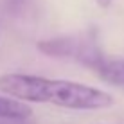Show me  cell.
<instances>
[{
	"mask_svg": "<svg viewBox=\"0 0 124 124\" xmlns=\"http://www.w3.org/2000/svg\"><path fill=\"white\" fill-rule=\"evenodd\" d=\"M0 92L22 102L54 104L67 110H104L113 106V97L101 88L70 79H54L22 72L0 76Z\"/></svg>",
	"mask_w": 124,
	"mask_h": 124,
	"instance_id": "1",
	"label": "cell"
},
{
	"mask_svg": "<svg viewBox=\"0 0 124 124\" xmlns=\"http://www.w3.org/2000/svg\"><path fill=\"white\" fill-rule=\"evenodd\" d=\"M38 50L49 58L56 59H67L90 68L95 72L104 63L99 41L92 31H83L76 34H61L54 38H45L36 43Z\"/></svg>",
	"mask_w": 124,
	"mask_h": 124,
	"instance_id": "2",
	"label": "cell"
},
{
	"mask_svg": "<svg viewBox=\"0 0 124 124\" xmlns=\"http://www.w3.org/2000/svg\"><path fill=\"white\" fill-rule=\"evenodd\" d=\"M32 110L27 106V102H22L18 99H13L9 95H0V119L6 121H23L31 117Z\"/></svg>",
	"mask_w": 124,
	"mask_h": 124,
	"instance_id": "3",
	"label": "cell"
},
{
	"mask_svg": "<svg viewBox=\"0 0 124 124\" xmlns=\"http://www.w3.org/2000/svg\"><path fill=\"white\" fill-rule=\"evenodd\" d=\"M95 74L108 85L124 86V59H104V63L95 70Z\"/></svg>",
	"mask_w": 124,
	"mask_h": 124,
	"instance_id": "4",
	"label": "cell"
},
{
	"mask_svg": "<svg viewBox=\"0 0 124 124\" xmlns=\"http://www.w3.org/2000/svg\"><path fill=\"white\" fill-rule=\"evenodd\" d=\"M112 2H113V0H95V4H97L99 7H102V9L110 7V6H112Z\"/></svg>",
	"mask_w": 124,
	"mask_h": 124,
	"instance_id": "5",
	"label": "cell"
},
{
	"mask_svg": "<svg viewBox=\"0 0 124 124\" xmlns=\"http://www.w3.org/2000/svg\"><path fill=\"white\" fill-rule=\"evenodd\" d=\"M9 2H13V4H22L23 0H9Z\"/></svg>",
	"mask_w": 124,
	"mask_h": 124,
	"instance_id": "6",
	"label": "cell"
}]
</instances>
